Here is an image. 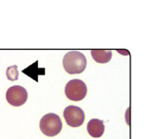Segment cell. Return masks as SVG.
I'll return each instance as SVG.
<instances>
[{"mask_svg": "<svg viewBox=\"0 0 147 139\" xmlns=\"http://www.w3.org/2000/svg\"><path fill=\"white\" fill-rule=\"evenodd\" d=\"M39 127L41 132L44 135L53 137L61 132L63 127L62 121L56 114H53V113L46 114L40 120Z\"/></svg>", "mask_w": 147, "mask_h": 139, "instance_id": "cell-2", "label": "cell"}, {"mask_svg": "<svg viewBox=\"0 0 147 139\" xmlns=\"http://www.w3.org/2000/svg\"><path fill=\"white\" fill-rule=\"evenodd\" d=\"M63 115L67 125L72 127H79L85 120V112L78 106H68L64 110Z\"/></svg>", "mask_w": 147, "mask_h": 139, "instance_id": "cell-4", "label": "cell"}, {"mask_svg": "<svg viewBox=\"0 0 147 139\" xmlns=\"http://www.w3.org/2000/svg\"><path fill=\"white\" fill-rule=\"evenodd\" d=\"M6 76L7 78L11 81H15L19 78V72H18V67L16 65L8 67L6 70Z\"/></svg>", "mask_w": 147, "mask_h": 139, "instance_id": "cell-8", "label": "cell"}, {"mask_svg": "<svg viewBox=\"0 0 147 139\" xmlns=\"http://www.w3.org/2000/svg\"><path fill=\"white\" fill-rule=\"evenodd\" d=\"M6 100L14 107H20L27 102V91L21 85L11 86L6 92Z\"/></svg>", "mask_w": 147, "mask_h": 139, "instance_id": "cell-5", "label": "cell"}, {"mask_svg": "<svg viewBox=\"0 0 147 139\" xmlns=\"http://www.w3.org/2000/svg\"><path fill=\"white\" fill-rule=\"evenodd\" d=\"M65 94L71 101H81L87 94L86 84L80 79H72L66 84Z\"/></svg>", "mask_w": 147, "mask_h": 139, "instance_id": "cell-3", "label": "cell"}, {"mask_svg": "<svg viewBox=\"0 0 147 139\" xmlns=\"http://www.w3.org/2000/svg\"><path fill=\"white\" fill-rule=\"evenodd\" d=\"M86 58L79 51H70L63 58V67L69 75H79L86 68Z\"/></svg>", "mask_w": 147, "mask_h": 139, "instance_id": "cell-1", "label": "cell"}, {"mask_svg": "<svg viewBox=\"0 0 147 139\" xmlns=\"http://www.w3.org/2000/svg\"><path fill=\"white\" fill-rule=\"evenodd\" d=\"M87 131H88V134L91 137H94V138L101 137L104 133V131H105L104 122L101 120H98V119L90 120L87 123Z\"/></svg>", "mask_w": 147, "mask_h": 139, "instance_id": "cell-6", "label": "cell"}, {"mask_svg": "<svg viewBox=\"0 0 147 139\" xmlns=\"http://www.w3.org/2000/svg\"><path fill=\"white\" fill-rule=\"evenodd\" d=\"M91 57L99 64H106L112 59V51L110 50H91Z\"/></svg>", "mask_w": 147, "mask_h": 139, "instance_id": "cell-7", "label": "cell"}]
</instances>
